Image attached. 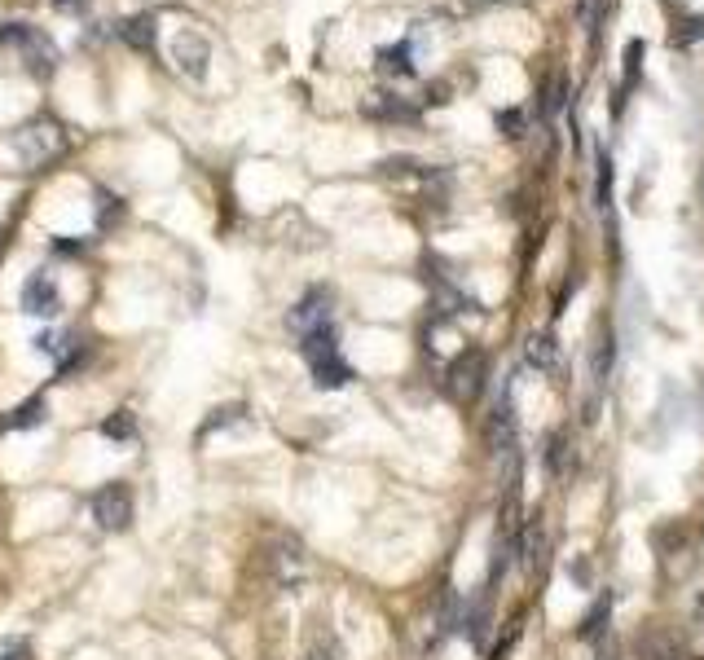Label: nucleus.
Wrapping results in <instances>:
<instances>
[{"label": "nucleus", "instance_id": "f257e3e1", "mask_svg": "<svg viewBox=\"0 0 704 660\" xmlns=\"http://www.w3.org/2000/svg\"><path fill=\"white\" fill-rule=\"evenodd\" d=\"M0 49H14L18 62L36 80H49L58 71V44L44 36L40 27H31V22H0Z\"/></svg>", "mask_w": 704, "mask_h": 660}, {"label": "nucleus", "instance_id": "f03ea898", "mask_svg": "<svg viewBox=\"0 0 704 660\" xmlns=\"http://www.w3.org/2000/svg\"><path fill=\"white\" fill-rule=\"evenodd\" d=\"M9 150L18 154V163L27 172H40L66 150V132L58 119H31V124H22L18 132H9Z\"/></svg>", "mask_w": 704, "mask_h": 660}, {"label": "nucleus", "instance_id": "7ed1b4c3", "mask_svg": "<svg viewBox=\"0 0 704 660\" xmlns=\"http://www.w3.org/2000/svg\"><path fill=\"white\" fill-rule=\"evenodd\" d=\"M484 379H489V361H484V352L462 348L445 370V392L454 396L458 405H471L484 392Z\"/></svg>", "mask_w": 704, "mask_h": 660}, {"label": "nucleus", "instance_id": "20e7f679", "mask_svg": "<svg viewBox=\"0 0 704 660\" xmlns=\"http://www.w3.org/2000/svg\"><path fill=\"white\" fill-rule=\"evenodd\" d=\"M88 511H93L97 528H106V533H124V528L132 524V489L124 480H110L88 498Z\"/></svg>", "mask_w": 704, "mask_h": 660}, {"label": "nucleus", "instance_id": "39448f33", "mask_svg": "<svg viewBox=\"0 0 704 660\" xmlns=\"http://www.w3.org/2000/svg\"><path fill=\"white\" fill-rule=\"evenodd\" d=\"M322 326H335V300H330L326 286H313V291H304L291 313H286V330L300 339L308 330H322Z\"/></svg>", "mask_w": 704, "mask_h": 660}, {"label": "nucleus", "instance_id": "423d86ee", "mask_svg": "<svg viewBox=\"0 0 704 660\" xmlns=\"http://www.w3.org/2000/svg\"><path fill=\"white\" fill-rule=\"evenodd\" d=\"M18 304H22V313H31V317H58L62 313V291H58V282H53L49 273L36 269L27 282H22Z\"/></svg>", "mask_w": 704, "mask_h": 660}, {"label": "nucleus", "instance_id": "0eeeda50", "mask_svg": "<svg viewBox=\"0 0 704 660\" xmlns=\"http://www.w3.org/2000/svg\"><path fill=\"white\" fill-rule=\"evenodd\" d=\"M36 348L44 352V357L58 361V374L80 370L84 357H88V348L80 344V335H75V330H40V335H36Z\"/></svg>", "mask_w": 704, "mask_h": 660}, {"label": "nucleus", "instance_id": "6e6552de", "mask_svg": "<svg viewBox=\"0 0 704 660\" xmlns=\"http://www.w3.org/2000/svg\"><path fill=\"white\" fill-rule=\"evenodd\" d=\"M207 58H212V44L198 36V31H176L172 36V62L181 66L190 80H203L207 75Z\"/></svg>", "mask_w": 704, "mask_h": 660}, {"label": "nucleus", "instance_id": "1a4fd4ad", "mask_svg": "<svg viewBox=\"0 0 704 660\" xmlns=\"http://www.w3.org/2000/svg\"><path fill=\"white\" fill-rule=\"evenodd\" d=\"M374 71H379L383 80H410L414 75V40L405 36V40L388 44V49H379L374 53Z\"/></svg>", "mask_w": 704, "mask_h": 660}, {"label": "nucleus", "instance_id": "9d476101", "mask_svg": "<svg viewBox=\"0 0 704 660\" xmlns=\"http://www.w3.org/2000/svg\"><path fill=\"white\" fill-rule=\"evenodd\" d=\"M308 370H313V383L322 392H339V388H348V383L357 379V370H352L339 352H330V357H322V361H308Z\"/></svg>", "mask_w": 704, "mask_h": 660}, {"label": "nucleus", "instance_id": "9b49d317", "mask_svg": "<svg viewBox=\"0 0 704 660\" xmlns=\"http://www.w3.org/2000/svg\"><path fill=\"white\" fill-rule=\"evenodd\" d=\"M361 110H366L370 119H401V124L418 119V106H410L405 97H396V93H370L366 102H361Z\"/></svg>", "mask_w": 704, "mask_h": 660}, {"label": "nucleus", "instance_id": "f8f14e48", "mask_svg": "<svg viewBox=\"0 0 704 660\" xmlns=\"http://www.w3.org/2000/svg\"><path fill=\"white\" fill-rule=\"evenodd\" d=\"M524 361L533 370H555L559 366V339L550 330H537V335L524 339Z\"/></svg>", "mask_w": 704, "mask_h": 660}, {"label": "nucleus", "instance_id": "ddd939ff", "mask_svg": "<svg viewBox=\"0 0 704 660\" xmlns=\"http://www.w3.org/2000/svg\"><path fill=\"white\" fill-rule=\"evenodd\" d=\"M44 418H49L44 396H31V401H22L5 414V432H36V427H44Z\"/></svg>", "mask_w": 704, "mask_h": 660}, {"label": "nucleus", "instance_id": "4468645a", "mask_svg": "<svg viewBox=\"0 0 704 660\" xmlns=\"http://www.w3.org/2000/svg\"><path fill=\"white\" fill-rule=\"evenodd\" d=\"M119 40L137 53H150L154 49V14H137V18H124L119 22Z\"/></svg>", "mask_w": 704, "mask_h": 660}, {"label": "nucleus", "instance_id": "2eb2a0df", "mask_svg": "<svg viewBox=\"0 0 704 660\" xmlns=\"http://www.w3.org/2000/svg\"><path fill=\"white\" fill-rule=\"evenodd\" d=\"M273 577H278L282 590L300 586V581H304V555H300V550H291V546L273 550Z\"/></svg>", "mask_w": 704, "mask_h": 660}, {"label": "nucleus", "instance_id": "dca6fc26", "mask_svg": "<svg viewBox=\"0 0 704 660\" xmlns=\"http://www.w3.org/2000/svg\"><path fill=\"white\" fill-rule=\"evenodd\" d=\"M612 357H616V344H612V330L599 326L594 330V348H590V370H594V383H603L612 374Z\"/></svg>", "mask_w": 704, "mask_h": 660}, {"label": "nucleus", "instance_id": "f3484780", "mask_svg": "<svg viewBox=\"0 0 704 660\" xmlns=\"http://www.w3.org/2000/svg\"><path fill=\"white\" fill-rule=\"evenodd\" d=\"M643 53H647L643 40H630V44H625V88L638 84V75H643ZM625 88L616 93V102H612L616 115H621V106H625Z\"/></svg>", "mask_w": 704, "mask_h": 660}, {"label": "nucleus", "instance_id": "a211bd4d", "mask_svg": "<svg viewBox=\"0 0 704 660\" xmlns=\"http://www.w3.org/2000/svg\"><path fill=\"white\" fill-rule=\"evenodd\" d=\"M608 616H612V599L603 594V599L586 612V621H581V638H586V643H594V638L608 634Z\"/></svg>", "mask_w": 704, "mask_h": 660}, {"label": "nucleus", "instance_id": "6ab92c4d", "mask_svg": "<svg viewBox=\"0 0 704 660\" xmlns=\"http://www.w3.org/2000/svg\"><path fill=\"white\" fill-rule=\"evenodd\" d=\"M594 207L599 212L612 207V159L608 154H599V168H594Z\"/></svg>", "mask_w": 704, "mask_h": 660}, {"label": "nucleus", "instance_id": "aec40b11", "mask_svg": "<svg viewBox=\"0 0 704 660\" xmlns=\"http://www.w3.org/2000/svg\"><path fill=\"white\" fill-rule=\"evenodd\" d=\"M564 467H568V436L550 432L546 436V471L550 476H564Z\"/></svg>", "mask_w": 704, "mask_h": 660}, {"label": "nucleus", "instance_id": "412c9836", "mask_svg": "<svg viewBox=\"0 0 704 660\" xmlns=\"http://www.w3.org/2000/svg\"><path fill=\"white\" fill-rule=\"evenodd\" d=\"M568 102V80H564V75H550V80L542 84V110H546V115H555V110L559 106H564Z\"/></svg>", "mask_w": 704, "mask_h": 660}, {"label": "nucleus", "instance_id": "4be33fe9", "mask_svg": "<svg viewBox=\"0 0 704 660\" xmlns=\"http://www.w3.org/2000/svg\"><path fill=\"white\" fill-rule=\"evenodd\" d=\"M102 436H106V440H132V436H137V418H132L128 410L110 414L106 423H102Z\"/></svg>", "mask_w": 704, "mask_h": 660}, {"label": "nucleus", "instance_id": "5701e85b", "mask_svg": "<svg viewBox=\"0 0 704 660\" xmlns=\"http://www.w3.org/2000/svg\"><path fill=\"white\" fill-rule=\"evenodd\" d=\"M603 14H608V0H577V22L586 27V36H594V31H599Z\"/></svg>", "mask_w": 704, "mask_h": 660}, {"label": "nucleus", "instance_id": "b1692460", "mask_svg": "<svg viewBox=\"0 0 704 660\" xmlns=\"http://www.w3.org/2000/svg\"><path fill=\"white\" fill-rule=\"evenodd\" d=\"M696 40H704V14L682 18V22H678V31L669 36V44H678V49H687V44H696Z\"/></svg>", "mask_w": 704, "mask_h": 660}, {"label": "nucleus", "instance_id": "393cba45", "mask_svg": "<svg viewBox=\"0 0 704 660\" xmlns=\"http://www.w3.org/2000/svg\"><path fill=\"white\" fill-rule=\"evenodd\" d=\"M242 418H247V405H220V410H212V418L203 423V432H198V436L216 432V427H229V423H242Z\"/></svg>", "mask_w": 704, "mask_h": 660}, {"label": "nucleus", "instance_id": "a878e982", "mask_svg": "<svg viewBox=\"0 0 704 660\" xmlns=\"http://www.w3.org/2000/svg\"><path fill=\"white\" fill-rule=\"evenodd\" d=\"M0 660H36L31 656V643L22 634H9V638H0Z\"/></svg>", "mask_w": 704, "mask_h": 660}, {"label": "nucleus", "instance_id": "bb28decb", "mask_svg": "<svg viewBox=\"0 0 704 660\" xmlns=\"http://www.w3.org/2000/svg\"><path fill=\"white\" fill-rule=\"evenodd\" d=\"M524 110H498V128H502V137H511V141H520L524 137Z\"/></svg>", "mask_w": 704, "mask_h": 660}, {"label": "nucleus", "instance_id": "cd10ccee", "mask_svg": "<svg viewBox=\"0 0 704 660\" xmlns=\"http://www.w3.org/2000/svg\"><path fill=\"white\" fill-rule=\"evenodd\" d=\"M97 198H102V229H110L119 220V198H110L106 190H97Z\"/></svg>", "mask_w": 704, "mask_h": 660}, {"label": "nucleus", "instance_id": "c85d7f7f", "mask_svg": "<svg viewBox=\"0 0 704 660\" xmlns=\"http://www.w3.org/2000/svg\"><path fill=\"white\" fill-rule=\"evenodd\" d=\"M304 660H344V656H339V647H335V643H313Z\"/></svg>", "mask_w": 704, "mask_h": 660}, {"label": "nucleus", "instance_id": "c756f323", "mask_svg": "<svg viewBox=\"0 0 704 660\" xmlns=\"http://www.w3.org/2000/svg\"><path fill=\"white\" fill-rule=\"evenodd\" d=\"M84 242H75V238H53V251H62V256H75Z\"/></svg>", "mask_w": 704, "mask_h": 660}, {"label": "nucleus", "instance_id": "7c9ffc66", "mask_svg": "<svg viewBox=\"0 0 704 660\" xmlns=\"http://www.w3.org/2000/svg\"><path fill=\"white\" fill-rule=\"evenodd\" d=\"M53 9H62V14H80L84 0H53Z\"/></svg>", "mask_w": 704, "mask_h": 660}, {"label": "nucleus", "instance_id": "2f4dec72", "mask_svg": "<svg viewBox=\"0 0 704 660\" xmlns=\"http://www.w3.org/2000/svg\"><path fill=\"white\" fill-rule=\"evenodd\" d=\"M700 190H704V181H700Z\"/></svg>", "mask_w": 704, "mask_h": 660}]
</instances>
